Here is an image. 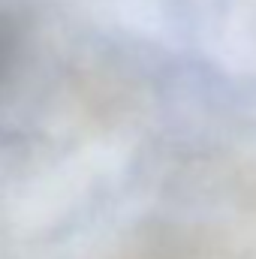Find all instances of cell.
Listing matches in <instances>:
<instances>
[{
  "label": "cell",
  "instance_id": "obj_1",
  "mask_svg": "<svg viewBox=\"0 0 256 259\" xmlns=\"http://www.w3.org/2000/svg\"><path fill=\"white\" fill-rule=\"evenodd\" d=\"M24 55V21L9 12L0 9V91L12 81L15 69L21 66Z\"/></svg>",
  "mask_w": 256,
  "mask_h": 259
}]
</instances>
